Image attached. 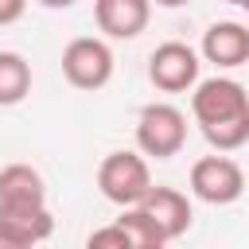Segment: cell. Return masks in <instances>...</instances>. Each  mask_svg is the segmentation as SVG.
<instances>
[{
	"label": "cell",
	"instance_id": "cell-1",
	"mask_svg": "<svg viewBox=\"0 0 249 249\" xmlns=\"http://www.w3.org/2000/svg\"><path fill=\"white\" fill-rule=\"evenodd\" d=\"M191 117L206 144L218 152H237L249 144V89L233 78H202L191 93Z\"/></svg>",
	"mask_w": 249,
	"mask_h": 249
},
{
	"label": "cell",
	"instance_id": "cell-2",
	"mask_svg": "<svg viewBox=\"0 0 249 249\" xmlns=\"http://www.w3.org/2000/svg\"><path fill=\"white\" fill-rule=\"evenodd\" d=\"M97 191L113 202V206H136L148 191H152V171L144 152H109L97 163Z\"/></svg>",
	"mask_w": 249,
	"mask_h": 249
},
{
	"label": "cell",
	"instance_id": "cell-3",
	"mask_svg": "<svg viewBox=\"0 0 249 249\" xmlns=\"http://www.w3.org/2000/svg\"><path fill=\"white\" fill-rule=\"evenodd\" d=\"M187 144V117L167 101H152L136 117V148L152 160H171Z\"/></svg>",
	"mask_w": 249,
	"mask_h": 249
},
{
	"label": "cell",
	"instance_id": "cell-4",
	"mask_svg": "<svg viewBox=\"0 0 249 249\" xmlns=\"http://www.w3.org/2000/svg\"><path fill=\"white\" fill-rule=\"evenodd\" d=\"M62 74L74 89H101L113 78V51L97 35H78L62 51Z\"/></svg>",
	"mask_w": 249,
	"mask_h": 249
},
{
	"label": "cell",
	"instance_id": "cell-5",
	"mask_svg": "<svg viewBox=\"0 0 249 249\" xmlns=\"http://www.w3.org/2000/svg\"><path fill=\"white\" fill-rule=\"evenodd\" d=\"M191 195L210 206H230L245 195V171L230 156H202L191 163Z\"/></svg>",
	"mask_w": 249,
	"mask_h": 249
},
{
	"label": "cell",
	"instance_id": "cell-6",
	"mask_svg": "<svg viewBox=\"0 0 249 249\" xmlns=\"http://www.w3.org/2000/svg\"><path fill=\"white\" fill-rule=\"evenodd\" d=\"M198 54L187 47V43H160L148 58V78L156 89L163 93H183V89H195L198 82Z\"/></svg>",
	"mask_w": 249,
	"mask_h": 249
},
{
	"label": "cell",
	"instance_id": "cell-7",
	"mask_svg": "<svg viewBox=\"0 0 249 249\" xmlns=\"http://www.w3.org/2000/svg\"><path fill=\"white\" fill-rule=\"evenodd\" d=\"M202 58L214 62L218 70H233L249 62V27L237 19H222L210 23L202 35Z\"/></svg>",
	"mask_w": 249,
	"mask_h": 249
},
{
	"label": "cell",
	"instance_id": "cell-8",
	"mask_svg": "<svg viewBox=\"0 0 249 249\" xmlns=\"http://www.w3.org/2000/svg\"><path fill=\"white\" fill-rule=\"evenodd\" d=\"M136 206H144L148 210V218L160 226V233L167 237V241H175V237H183L187 230H191V198L183 195V191H175V187H152Z\"/></svg>",
	"mask_w": 249,
	"mask_h": 249
},
{
	"label": "cell",
	"instance_id": "cell-9",
	"mask_svg": "<svg viewBox=\"0 0 249 249\" xmlns=\"http://www.w3.org/2000/svg\"><path fill=\"white\" fill-rule=\"evenodd\" d=\"M47 206V183L31 163L0 167V210H35Z\"/></svg>",
	"mask_w": 249,
	"mask_h": 249
},
{
	"label": "cell",
	"instance_id": "cell-10",
	"mask_svg": "<svg viewBox=\"0 0 249 249\" xmlns=\"http://www.w3.org/2000/svg\"><path fill=\"white\" fill-rule=\"evenodd\" d=\"M54 233V218L47 206L35 210H0V249H31Z\"/></svg>",
	"mask_w": 249,
	"mask_h": 249
},
{
	"label": "cell",
	"instance_id": "cell-11",
	"mask_svg": "<svg viewBox=\"0 0 249 249\" xmlns=\"http://www.w3.org/2000/svg\"><path fill=\"white\" fill-rule=\"evenodd\" d=\"M152 0H93V19L97 31L109 39H136L148 27Z\"/></svg>",
	"mask_w": 249,
	"mask_h": 249
},
{
	"label": "cell",
	"instance_id": "cell-12",
	"mask_svg": "<svg viewBox=\"0 0 249 249\" xmlns=\"http://www.w3.org/2000/svg\"><path fill=\"white\" fill-rule=\"evenodd\" d=\"M31 93V62L16 51H0V109L19 105Z\"/></svg>",
	"mask_w": 249,
	"mask_h": 249
},
{
	"label": "cell",
	"instance_id": "cell-13",
	"mask_svg": "<svg viewBox=\"0 0 249 249\" xmlns=\"http://www.w3.org/2000/svg\"><path fill=\"white\" fill-rule=\"evenodd\" d=\"M117 222L128 230L132 249H160V245H167V237L160 233V226L148 218L144 206H121V218H117Z\"/></svg>",
	"mask_w": 249,
	"mask_h": 249
},
{
	"label": "cell",
	"instance_id": "cell-14",
	"mask_svg": "<svg viewBox=\"0 0 249 249\" xmlns=\"http://www.w3.org/2000/svg\"><path fill=\"white\" fill-rule=\"evenodd\" d=\"M89 249H132V237L121 222H113V226H101L89 233Z\"/></svg>",
	"mask_w": 249,
	"mask_h": 249
},
{
	"label": "cell",
	"instance_id": "cell-15",
	"mask_svg": "<svg viewBox=\"0 0 249 249\" xmlns=\"http://www.w3.org/2000/svg\"><path fill=\"white\" fill-rule=\"evenodd\" d=\"M23 12H27V0H0V27L23 19Z\"/></svg>",
	"mask_w": 249,
	"mask_h": 249
},
{
	"label": "cell",
	"instance_id": "cell-16",
	"mask_svg": "<svg viewBox=\"0 0 249 249\" xmlns=\"http://www.w3.org/2000/svg\"><path fill=\"white\" fill-rule=\"evenodd\" d=\"M39 4H43V8H70L74 0H39Z\"/></svg>",
	"mask_w": 249,
	"mask_h": 249
},
{
	"label": "cell",
	"instance_id": "cell-17",
	"mask_svg": "<svg viewBox=\"0 0 249 249\" xmlns=\"http://www.w3.org/2000/svg\"><path fill=\"white\" fill-rule=\"evenodd\" d=\"M152 4H160V8H183V4H191V0H152Z\"/></svg>",
	"mask_w": 249,
	"mask_h": 249
},
{
	"label": "cell",
	"instance_id": "cell-18",
	"mask_svg": "<svg viewBox=\"0 0 249 249\" xmlns=\"http://www.w3.org/2000/svg\"><path fill=\"white\" fill-rule=\"evenodd\" d=\"M226 4H237V8H245V4H249V0H226Z\"/></svg>",
	"mask_w": 249,
	"mask_h": 249
},
{
	"label": "cell",
	"instance_id": "cell-19",
	"mask_svg": "<svg viewBox=\"0 0 249 249\" xmlns=\"http://www.w3.org/2000/svg\"><path fill=\"white\" fill-rule=\"evenodd\" d=\"M245 12H249V4H245Z\"/></svg>",
	"mask_w": 249,
	"mask_h": 249
}]
</instances>
